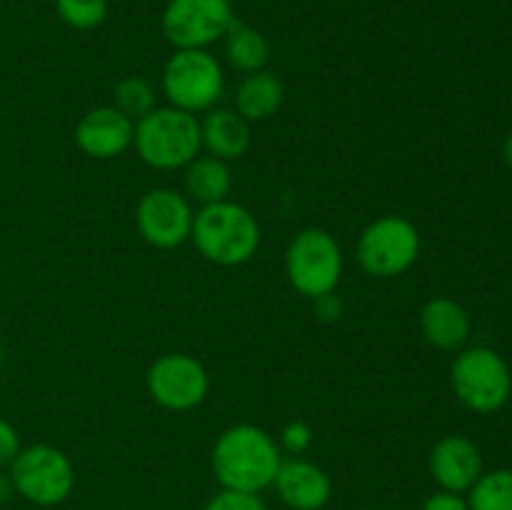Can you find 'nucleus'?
Listing matches in <instances>:
<instances>
[{
    "label": "nucleus",
    "mask_w": 512,
    "mask_h": 510,
    "mask_svg": "<svg viewBox=\"0 0 512 510\" xmlns=\"http://www.w3.org/2000/svg\"><path fill=\"white\" fill-rule=\"evenodd\" d=\"M360 268L373 278H398L420 258V233L403 215H383L365 225L358 238Z\"/></svg>",
    "instance_id": "6e6552de"
},
{
    "label": "nucleus",
    "mask_w": 512,
    "mask_h": 510,
    "mask_svg": "<svg viewBox=\"0 0 512 510\" xmlns=\"http://www.w3.org/2000/svg\"><path fill=\"white\" fill-rule=\"evenodd\" d=\"M113 108H118L133 123H138L150 110L158 108V95H155V88L148 80L140 78V75H128V78L115 85Z\"/></svg>",
    "instance_id": "412c9836"
},
{
    "label": "nucleus",
    "mask_w": 512,
    "mask_h": 510,
    "mask_svg": "<svg viewBox=\"0 0 512 510\" xmlns=\"http://www.w3.org/2000/svg\"><path fill=\"white\" fill-rule=\"evenodd\" d=\"M428 468L440 490L468 493L478 483L483 470L480 448L465 435H445L430 448Z\"/></svg>",
    "instance_id": "ddd939ff"
},
{
    "label": "nucleus",
    "mask_w": 512,
    "mask_h": 510,
    "mask_svg": "<svg viewBox=\"0 0 512 510\" xmlns=\"http://www.w3.org/2000/svg\"><path fill=\"white\" fill-rule=\"evenodd\" d=\"M283 465V450L268 430L253 423H238L218 435L210 453V468L220 488L263 493L273 488Z\"/></svg>",
    "instance_id": "f257e3e1"
},
{
    "label": "nucleus",
    "mask_w": 512,
    "mask_h": 510,
    "mask_svg": "<svg viewBox=\"0 0 512 510\" xmlns=\"http://www.w3.org/2000/svg\"><path fill=\"white\" fill-rule=\"evenodd\" d=\"M423 510H470V508H468V498H465L463 493L438 490V493L425 498Z\"/></svg>",
    "instance_id": "a878e982"
},
{
    "label": "nucleus",
    "mask_w": 512,
    "mask_h": 510,
    "mask_svg": "<svg viewBox=\"0 0 512 510\" xmlns=\"http://www.w3.org/2000/svg\"><path fill=\"white\" fill-rule=\"evenodd\" d=\"M135 123L113 105L88 110L75 125V145L93 160H113L133 145Z\"/></svg>",
    "instance_id": "f8f14e48"
},
{
    "label": "nucleus",
    "mask_w": 512,
    "mask_h": 510,
    "mask_svg": "<svg viewBox=\"0 0 512 510\" xmlns=\"http://www.w3.org/2000/svg\"><path fill=\"white\" fill-rule=\"evenodd\" d=\"M20 435L15 430L13 423L0 418V470H8L10 463L15 460V455L20 453Z\"/></svg>",
    "instance_id": "393cba45"
},
{
    "label": "nucleus",
    "mask_w": 512,
    "mask_h": 510,
    "mask_svg": "<svg viewBox=\"0 0 512 510\" xmlns=\"http://www.w3.org/2000/svg\"><path fill=\"white\" fill-rule=\"evenodd\" d=\"M253 123L243 118L235 108H213L200 120V135H203V150L213 158L238 160L253 145Z\"/></svg>",
    "instance_id": "dca6fc26"
},
{
    "label": "nucleus",
    "mask_w": 512,
    "mask_h": 510,
    "mask_svg": "<svg viewBox=\"0 0 512 510\" xmlns=\"http://www.w3.org/2000/svg\"><path fill=\"white\" fill-rule=\"evenodd\" d=\"M355 510H368V508H355Z\"/></svg>",
    "instance_id": "c756f323"
},
{
    "label": "nucleus",
    "mask_w": 512,
    "mask_h": 510,
    "mask_svg": "<svg viewBox=\"0 0 512 510\" xmlns=\"http://www.w3.org/2000/svg\"><path fill=\"white\" fill-rule=\"evenodd\" d=\"M285 103V85L270 70L245 75L243 83L235 90V110L248 123H263L280 113Z\"/></svg>",
    "instance_id": "f3484780"
},
{
    "label": "nucleus",
    "mask_w": 512,
    "mask_h": 510,
    "mask_svg": "<svg viewBox=\"0 0 512 510\" xmlns=\"http://www.w3.org/2000/svg\"><path fill=\"white\" fill-rule=\"evenodd\" d=\"M470 330H473L470 315L458 300L438 295V298H430L420 310V333L433 348L445 350V353L463 350Z\"/></svg>",
    "instance_id": "2eb2a0df"
},
{
    "label": "nucleus",
    "mask_w": 512,
    "mask_h": 510,
    "mask_svg": "<svg viewBox=\"0 0 512 510\" xmlns=\"http://www.w3.org/2000/svg\"><path fill=\"white\" fill-rule=\"evenodd\" d=\"M233 190V173L225 160L213 155H198L193 163L185 165V198L190 203L203 205L223 203Z\"/></svg>",
    "instance_id": "a211bd4d"
},
{
    "label": "nucleus",
    "mask_w": 512,
    "mask_h": 510,
    "mask_svg": "<svg viewBox=\"0 0 512 510\" xmlns=\"http://www.w3.org/2000/svg\"><path fill=\"white\" fill-rule=\"evenodd\" d=\"M13 495H15L13 478H10L8 470H0V508L10 503V500H13Z\"/></svg>",
    "instance_id": "cd10ccee"
},
{
    "label": "nucleus",
    "mask_w": 512,
    "mask_h": 510,
    "mask_svg": "<svg viewBox=\"0 0 512 510\" xmlns=\"http://www.w3.org/2000/svg\"><path fill=\"white\" fill-rule=\"evenodd\" d=\"M193 203L173 188H153L138 200L135 225L148 245L173 250L190 240L193 233Z\"/></svg>",
    "instance_id": "9b49d317"
},
{
    "label": "nucleus",
    "mask_w": 512,
    "mask_h": 510,
    "mask_svg": "<svg viewBox=\"0 0 512 510\" xmlns=\"http://www.w3.org/2000/svg\"><path fill=\"white\" fill-rule=\"evenodd\" d=\"M225 93L223 65L208 50H175L163 68L168 105L190 115L218 108Z\"/></svg>",
    "instance_id": "423d86ee"
},
{
    "label": "nucleus",
    "mask_w": 512,
    "mask_h": 510,
    "mask_svg": "<svg viewBox=\"0 0 512 510\" xmlns=\"http://www.w3.org/2000/svg\"><path fill=\"white\" fill-rule=\"evenodd\" d=\"M60 20L75 30H93L108 15V0H55Z\"/></svg>",
    "instance_id": "4be33fe9"
},
{
    "label": "nucleus",
    "mask_w": 512,
    "mask_h": 510,
    "mask_svg": "<svg viewBox=\"0 0 512 510\" xmlns=\"http://www.w3.org/2000/svg\"><path fill=\"white\" fill-rule=\"evenodd\" d=\"M225 58L238 73H258L270 60V43L260 30L235 20L225 33Z\"/></svg>",
    "instance_id": "6ab92c4d"
},
{
    "label": "nucleus",
    "mask_w": 512,
    "mask_h": 510,
    "mask_svg": "<svg viewBox=\"0 0 512 510\" xmlns=\"http://www.w3.org/2000/svg\"><path fill=\"white\" fill-rule=\"evenodd\" d=\"M310 443H313V430H310L308 423H303V420H293V423H288L283 428V433H280V450H288L290 455H303L305 450L310 448Z\"/></svg>",
    "instance_id": "b1692460"
},
{
    "label": "nucleus",
    "mask_w": 512,
    "mask_h": 510,
    "mask_svg": "<svg viewBox=\"0 0 512 510\" xmlns=\"http://www.w3.org/2000/svg\"><path fill=\"white\" fill-rule=\"evenodd\" d=\"M450 385L460 403L478 415L498 413L512 395V373L503 355L485 345L458 350Z\"/></svg>",
    "instance_id": "20e7f679"
},
{
    "label": "nucleus",
    "mask_w": 512,
    "mask_h": 510,
    "mask_svg": "<svg viewBox=\"0 0 512 510\" xmlns=\"http://www.w3.org/2000/svg\"><path fill=\"white\" fill-rule=\"evenodd\" d=\"M148 395L165 410L188 413L198 408L210 390L205 365L188 353H165L145 373Z\"/></svg>",
    "instance_id": "9d476101"
},
{
    "label": "nucleus",
    "mask_w": 512,
    "mask_h": 510,
    "mask_svg": "<svg viewBox=\"0 0 512 510\" xmlns=\"http://www.w3.org/2000/svg\"><path fill=\"white\" fill-rule=\"evenodd\" d=\"M470 510H512V470L500 468L483 473L468 490Z\"/></svg>",
    "instance_id": "aec40b11"
},
{
    "label": "nucleus",
    "mask_w": 512,
    "mask_h": 510,
    "mask_svg": "<svg viewBox=\"0 0 512 510\" xmlns=\"http://www.w3.org/2000/svg\"><path fill=\"white\" fill-rule=\"evenodd\" d=\"M503 160H505V165H508V168L512 170V130H510V135L505 138V143H503Z\"/></svg>",
    "instance_id": "c85d7f7f"
},
{
    "label": "nucleus",
    "mask_w": 512,
    "mask_h": 510,
    "mask_svg": "<svg viewBox=\"0 0 512 510\" xmlns=\"http://www.w3.org/2000/svg\"><path fill=\"white\" fill-rule=\"evenodd\" d=\"M205 510H268L260 493H243V490L220 488L205 503Z\"/></svg>",
    "instance_id": "5701e85b"
},
{
    "label": "nucleus",
    "mask_w": 512,
    "mask_h": 510,
    "mask_svg": "<svg viewBox=\"0 0 512 510\" xmlns=\"http://www.w3.org/2000/svg\"><path fill=\"white\" fill-rule=\"evenodd\" d=\"M15 493L40 508L65 503L75 488V465L68 455L50 443L20 448L8 468Z\"/></svg>",
    "instance_id": "0eeeda50"
},
{
    "label": "nucleus",
    "mask_w": 512,
    "mask_h": 510,
    "mask_svg": "<svg viewBox=\"0 0 512 510\" xmlns=\"http://www.w3.org/2000/svg\"><path fill=\"white\" fill-rule=\"evenodd\" d=\"M285 275L295 293L318 300L335 293L343 278V250L335 235L323 228H305L285 250Z\"/></svg>",
    "instance_id": "39448f33"
},
{
    "label": "nucleus",
    "mask_w": 512,
    "mask_h": 510,
    "mask_svg": "<svg viewBox=\"0 0 512 510\" xmlns=\"http://www.w3.org/2000/svg\"><path fill=\"white\" fill-rule=\"evenodd\" d=\"M133 148L153 170H178L193 163L203 150L198 115L165 105L135 123Z\"/></svg>",
    "instance_id": "7ed1b4c3"
},
{
    "label": "nucleus",
    "mask_w": 512,
    "mask_h": 510,
    "mask_svg": "<svg viewBox=\"0 0 512 510\" xmlns=\"http://www.w3.org/2000/svg\"><path fill=\"white\" fill-rule=\"evenodd\" d=\"M315 313H318L320 320H325V323H335V320H340V315H343V300L335 293L323 295V298L315 300Z\"/></svg>",
    "instance_id": "bb28decb"
},
{
    "label": "nucleus",
    "mask_w": 512,
    "mask_h": 510,
    "mask_svg": "<svg viewBox=\"0 0 512 510\" xmlns=\"http://www.w3.org/2000/svg\"><path fill=\"white\" fill-rule=\"evenodd\" d=\"M190 240L205 260L220 268H235L253 260L263 233L258 218L245 205L228 198L223 203L203 205L195 213Z\"/></svg>",
    "instance_id": "f03ea898"
},
{
    "label": "nucleus",
    "mask_w": 512,
    "mask_h": 510,
    "mask_svg": "<svg viewBox=\"0 0 512 510\" xmlns=\"http://www.w3.org/2000/svg\"><path fill=\"white\" fill-rule=\"evenodd\" d=\"M273 488L290 510H323L333 495L330 475L313 460H305L300 455L283 460Z\"/></svg>",
    "instance_id": "4468645a"
},
{
    "label": "nucleus",
    "mask_w": 512,
    "mask_h": 510,
    "mask_svg": "<svg viewBox=\"0 0 512 510\" xmlns=\"http://www.w3.org/2000/svg\"><path fill=\"white\" fill-rule=\"evenodd\" d=\"M235 23L230 0H170L163 10V35L175 50H205L225 38Z\"/></svg>",
    "instance_id": "1a4fd4ad"
}]
</instances>
